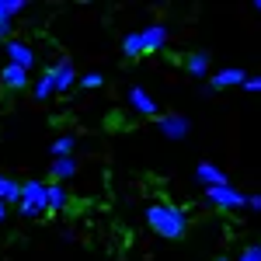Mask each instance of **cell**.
Returning <instances> with one entry per match:
<instances>
[{
    "label": "cell",
    "mask_w": 261,
    "mask_h": 261,
    "mask_svg": "<svg viewBox=\"0 0 261 261\" xmlns=\"http://www.w3.org/2000/svg\"><path fill=\"white\" fill-rule=\"evenodd\" d=\"M146 226L164 241H181L192 226V216H188V209H181L174 202H150L146 205Z\"/></svg>",
    "instance_id": "cell-1"
},
{
    "label": "cell",
    "mask_w": 261,
    "mask_h": 261,
    "mask_svg": "<svg viewBox=\"0 0 261 261\" xmlns=\"http://www.w3.org/2000/svg\"><path fill=\"white\" fill-rule=\"evenodd\" d=\"M167 42H171L167 24L153 21V24H146L140 32H125V35H122V56H125V60H140V56H150V53L167 49Z\"/></svg>",
    "instance_id": "cell-2"
},
{
    "label": "cell",
    "mask_w": 261,
    "mask_h": 261,
    "mask_svg": "<svg viewBox=\"0 0 261 261\" xmlns=\"http://www.w3.org/2000/svg\"><path fill=\"white\" fill-rule=\"evenodd\" d=\"M18 213L24 220H39V216H49V181H24L21 188V202Z\"/></svg>",
    "instance_id": "cell-3"
},
{
    "label": "cell",
    "mask_w": 261,
    "mask_h": 261,
    "mask_svg": "<svg viewBox=\"0 0 261 261\" xmlns=\"http://www.w3.org/2000/svg\"><path fill=\"white\" fill-rule=\"evenodd\" d=\"M205 202L216 205V209H226V213H233V209H247V195H244L241 188H233V185L205 188Z\"/></svg>",
    "instance_id": "cell-4"
},
{
    "label": "cell",
    "mask_w": 261,
    "mask_h": 261,
    "mask_svg": "<svg viewBox=\"0 0 261 261\" xmlns=\"http://www.w3.org/2000/svg\"><path fill=\"white\" fill-rule=\"evenodd\" d=\"M157 129H161L164 140H171V143H181V140L192 136V122H188V115H178V112L161 115V119H157Z\"/></svg>",
    "instance_id": "cell-5"
},
{
    "label": "cell",
    "mask_w": 261,
    "mask_h": 261,
    "mask_svg": "<svg viewBox=\"0 0 261 261\" xmlns=\"http://www.w3.org/2000/svg\"><path fill=\"white\" fill-rule=\"evenodd\" d=\"M129 108H133L136 115H143V119H153V122L161 119V105H157V98H153L146 87H140V84L129 87Z\"/></svg>",
    "instance_id": "cell-6"
},
{
    "label": "cell",
    "mask_w": 261,
    "mask_h": 261,
    "mask_svg": "<svg viewBox=\"0 0 261 261\" xmlns=\"http://www.w3.org/2000/svg\"><path fill=\"white\" fill-rule=\"evenodd\" d=\"M4 53H7V63H14V66H21V70H35V63H39V56H35V49L28 45L24 39H11L7 45H4Z\"/></svg>",
    "instance_id": "cell-7"
},
{
    "label": "cell",
    "mask_w": 261,
    "mask_h": 261,
    "mask_svg": "<svg viewBox=\"0 0 261 261\" xmlns=\"http://www.w3.org/2000/svg\"><path fill=\"white\" fill-rule=\"evenodd\" d=\"M247 81H251L247 70H241V66H223V70H213L209 87H213V91H226V87H244Z\"/></svg>",
    "instance_id": "cell-8"
},
{
    "label": "cell",
    "mask_w": 261,
    "mask_h": 261,
    "mask_svg": "<svg viewBox=\"0 0 261 261\" xmlns=\"http://www.w3.org/2000/svg\"><path fill=\"white\" fill-rule=\"evenodd\" d=\"M53 73H56V98H60V94H66V91H73V87L81 84L77 66H73V60H66V56L53 63Z\"/></svg>",
    "instance_id": "cell-9"
},
{
    "label": "cell",
    "mask_w": 261,
    "mask_h": 261,
    "mask_svg": "<svg viewBox=\"0 0 261 261\" xmlns=\"http://www.w3.org/2000/svg\"><path fill=\"white\" fill-rule=\"evenodd\" d=\"M195 181H199L202 188H220V185H230V174L223 171L220 164L202 161L199 167H195Z\"/></svg>",
    "instance_id": "cell-10"
},
{
    "label": "cell",
    "mask_w": 261,
    "mask_h": 261,
    "mask_svg": "<svg viewBox=\"0 0 261 261\" xmlns=\"http://www.w3.org/2000/svg\"><path fill=\"white\" fill-rule=\"evenodd\" d=\"M181 66H185V73L195 77V81H209V77H213V60H209V53H188V56L181 60Z\"/></svg>",
    "instance_id": "cell-11"
},
{
    "label": "cell",
    "mask_w": 261,
    "mask_h": 261,
    "mask_svg": "<svg viewBox=\"0 0 261 261\" xmlns=\"http://www.w3.org/2000/svg\"><path fill=\"white\" fill-rule=\"evenodd\" d=\"M32 84V73L28 70H21L14 63H4V70H0V87L4 91H24Z\"/></svg>",
    "instance_id": "cell-12"
},
{
    "label": "cell",
    "mask_w": 261,
    "mask_h": 261,
    "mask_svg": "<svg viewBox=\"0 0 261 261\" xmlns=\"http://www.w3.org/2000/svg\"><path fill=\"white\" fill-rule=\"evenodd\" d=\"M77 171H81L77 157H60V161L49 164V181H56V185H66V181L77 178Z\"/></svg>",
    "instance_id": "cell-13"
},
{
    "label": "cell",
    "mask_w": 261,
    "mask_h": 261,
    "mask_svg": "<svg viewBox=\"0 0 261 261\" xmlns=\"http://www.w3.org/2000/svg\"><path fill=\"white\" fill-rule=\"evenodd\" d=\"M32 98L35 101L56 98V73H53V66H45L39 77H35V84H32Z\"/></svg>",
    "instance_id": "cell-14"
},
{
    "label": "cell",
    "mask_w": 261,
    "mask_h": 261,
    "mask_svg": "<svg viewBox=\"0 0 261 261\" xmlns=\"http://www.w3.org/2000/svg\"><path fill=\"white\" fill-rule=\"evenodd\" d=\"M21 188H24V181L11 178V174H0V202H4V205H18Z\"/></svg>",
    "instance_id": "cell-15"
},
{
    "label": "cell",
    "mask_w": 261,
    "mask_h": 261,
    "mask_svg": "<svg viewBox=\"0 0 261 261\" xmlns=\"http://www.w3.org/2000/svg\"><path fill=\"white\" fill-rule=\"evenodd\" d=\"M73 150H77V136H70V133H63V136H56V140L49 143L53 161H60V157H73Z\"/></svg>",
    "instance_id": "cell-16"
},
{
    "label": "cell",
    "mask_w": 261,
    "mask_h": 261,
    "mask_svg": "<svg viewBox=\"0 0 261 261\" xmlns=\"http://www.w3.org/2000/svg\"><path fill=\"white\" fill-rule=\"evenodd\" d=\"M66 205H70V192H66V185L49 181V213H63Z\"/></svg>",
    "instance_id": "cell-17"
},
{
    "label": "cell",
    "mask_w": 261,
    "mask_h": 261,
    "mask_svg": "<svg viewBox=\"0 0 261 261\" xmlns=\"http://www.w3.org/2000/svg\"><path fill=\"white\" fill-rule=\"evenodd\" d=\"M28 4L24 0H0V21H14Z\"/></svg>",
    "instance_id": "cell-18"
},
{
    "label": "cell",
    "mask_w": 261,
    "mask_h": 261,
    "mask_svg": "<svg viewBox=\"0 0 261 261\" xmlns=\"http://www.w3.org/2000/svg\"><path fill=\"white\" fill-rule=\"evenodd\" d=\"M101 84H105L101 73H81V87H84V91H98Z\"/></svg>",
    "instance_id": "cell-19"
},
{
    "label": "cell",
    "mask_w": 261,
    "mask_h": 261,
    "mask_svg": "<svg viewBox=\"0 0 261 261\" xmlns=\"http://www.w3.org/2000/svg\"><path fill=\"white\" fill-rule=\"evenodd\" d=\"M237 261H261V244H247V247H241Z\"/></svg>",
    "instance_id": "cell-20"
},
{
    "label": "cell",
    "mask_w": 261,
    "mask_h": 261,
    "mask_svg": "<svg viewBox=\"0 0 261 261\" xmlns=\"http://www.w3.org/2000/svg\"><path fill=\"white\" fill-rule=\"evenodd\" d=\"M11 28H14V21H0V42H4V45L14 39V35H11Z\"/></svg>",
    "instance_id": "cell-21"
},
{
    "label": "cell",
    "mask_w": 261,
    "mask_h": 261,
    "mask_svg": "<svg viewBox=\"0 0 261 261\" xmlns=\"http://www.w3.org/2000/svg\"><path fill=\"white\" fill-rule=\"evenodd\" d=\"M244 91H251V94H261V73H254L251 81L244 84Z\"/></svg>",
    "instance_id": "cell-22"
},
{
    "label": "cell",
    "mask_w": 261,
    "mask_h": 261,
    "mask_svg": "<svg viewBox=\"0 0 261 261\" xmlns=\"http://www.w3.org/2000/svg\"><path fill=\"white\" fill-rule=\"evenodd\" d=\"M247 209H251V213H261V192L247 195Z\"/></svg>",
    "instance_id": "cell-23"
},
{
    "label": "cell",
    "mask_w": 261,
    "mask_h": 261,
    "mask_svg": "<svg viewBox=\"0 0 261 261\" xmlns=\"http://www.w3.org/2000/svg\"><path fill=\"white\" fill-rule=\"evenodd\" d=\"M60 241L63 244H73V241H77V230H73V226H66V230L60 233Z\"/></svg>",
    "instance_id": "cell-24"
},
{
    "label": "cell",
    "mask_w": 261,
    "mask_h": 261,
    "mask_svg": "<svg viewBox=\"0 0 261 261\" xmlns=\"http://www.w3.org/2000/svg\"><path fill=\"white\" fill-rule=\"evenodd\" d=\"M7 220V205H4V202H0V223Z\"/></svg>",
    "instance_id": "cell-25"
},
{
    "label": "cell",
    "mask_w": 261,
    "mask_h": 261,
    "mask_svg": "<svg viewBox=\"0 0 261 261\" xmlns=\"http://www.w3.org/2000/svg\"><path fill=\"white\" fill-rule=\"evenodd\" d=\"M213 261H237V258H226V254H220V258H213Z\"/></svg>",
    "instance_id": "cell-26"
},
{
    "label": "cell",
    "mask_w": 261,
    "mask_h": 261,
    "mask_svg": "<svg viewBox=\"0 0 261 261\" xmlns=\"http://www.w3.org/2000/svg\"><path fill=\"white\" fill-rule=\"evenodd\" d=\"M254 11H258V14H261V0H254Z\"/></svg>",
    "instance_id": "cell-27"
}]
</instances>
